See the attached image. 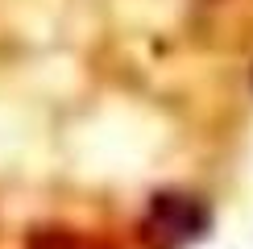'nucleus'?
<instances>
[{
  "instance_id": "nucleus-1",
  "label": "nucleus",
  "mask_w": 253,
  "mask_h": 249,
  "mask_svg": "<svg viewBox=\"0 0 253 249\" xmlns=\"http://www.w3.org/2000/svg\"><path fill=\"white\" fill-rule=\"evenodd\" d=\"M150 224L158 233L166 237H195L199 228H204V212H199L195 200H187V195H158L154 208H150Z\"/></svg>"
},
{
  "instance_id": "nucleus-2",
  "label": "nucleus",
  "mask_w": 253,
  "mask_h": 249,
  "mask_svg": "<svg viewBox=\"0 0 253 249\" xmlns=\"http://www.w3.org/2000/svg\"><path fill=\"white\" fill-rule=\"evenodd\" d=\"M29 249H87V245H79L71 233H42L29 241Z\"/></svg>"
}]
</instances>
